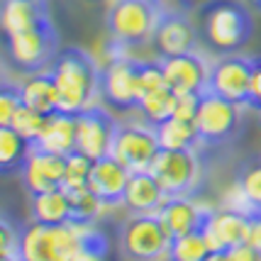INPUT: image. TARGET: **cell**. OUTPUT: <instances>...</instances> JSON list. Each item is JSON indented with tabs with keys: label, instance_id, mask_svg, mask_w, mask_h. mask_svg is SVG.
I'll list each match as a JSON object with an SVG mask.
<instances>
[{
	"label": "cell",
	"instance_id": "cell-1",
	"mask_svg": "<svg viewBox=\"0 0 261 261\" xmlns=\"http://www.w3.org/2000/svg\"><path fill=\"white\" fill-rule=\"evenodd\" d=\"M49 68L54 73L61 113L79 115L100 95V66L79 46H64Z\"/></svg>",
	"mask_w": 261,
	"mask_h": 261
},
{
	"label": "cell",
	"instance_id": "cell-2",
	"mask_svg": "<svg viewBox=\"0 0 261 261\" xmlns=\"http://www.w3.org/2000/svg\"><path fill=\"white\" fill-rule=\"evenodd\" d=\"M198 30L217 54H234L254 34L249 5L244 0H210L198 10Z\"/></svg>",
	"mask_w": 261,
	"mask_h": 261
},
{
	"label": "cell",
	"instance_id": "cell-3",
	"mask_svg": "<svg viewBox=\"0 0 261 261\" xmlns=\"http://www.w3.org/2000/svg\"><path fill=\"white\" fill-rule=\"evenodd\" d=\"M161 10L159 0H113L105 15V30L113 49L125 54L132 46L151 42Z\"/></svg>",
	"mask_w": 261,
	"mask_h": 261
},
{
	"label": "cell",
	"instance_id": "cell-4",
	"mask_svg": "<svg viewBox=\"0 0 261 261\" xmlns=\"http://www.w3.org/2000/svg\"><path fill=\"white\" fill-rule=\"evenodd\" d=\"M86 225H46L32 220L20 229L17 256L24 261H71L83 247Z\"/></svg>",
	"mask_w": 261,
	"mask_h": 261
},
{
	"label": "cell",
	"instance_id": "cell-5",
	"mask_svg": "<svg viewBox=\"0 0 261 261\" xmlns=\"http://www.w3.org/2000/svg\"><path fill=\"white\" fill-rule=\"evenodd\" d=\"M3 49H5V59L20 73L44 71L54 64L57 54L61 51L59 49V32L51 22V17H46L44 22L34 24L24 32L3 37Z\"/></svg>",
	"mask_w": 261,
	"mask_h": 261
},
{
	"label": "cell",
	"instance_id": "cell-6",
	"mask_svg": "<svg viewBox=\"0 0 261 261\" xmlns=\"http://www.w3.org/2000/svg\"><path fill=\"white\" fill-rule=\"evenodd\" d=\"M169 247L171 237L156 213L132 215L120 229V249L129 261H161Z\"/></svg>",
	"mask_w": 261,
	"mask_h": 261
},
{
	"label": "cell",
	"instance_id": "cell-7",
	"mask_svg": "<svg viewBox=\"0 0 261 261\" xmlns=\"http://www.w3.org/2000/svg\"><path fill=\"white\" fill-rule=\"evenodd\" d=\"M239 122H242V105L213 91H205L200 95V105H198L193 125L203 144H210V147L225 144L227 139L237 135Z\"/></svg>",
	"mask_w": 261,
	"mask_h": 261
},
{
	"label": "cell",
	"instance_id": "cell-8",
	"mask_svg": "<svg viewBox=\"0 0 261 261\" xmlns=\"http://www.w3.org/2000/svg\"><path fill=\"white\" fill-rule=\"evenodd\" d=\"M100 100L113 110H139V81H137V59L127 54L108 59L100 66Z\"/></svg>",
	"mask_w": 261,
	"mask_h": 261
},
{
	"label": "cell",
	"instance_id": "cell-9",
	"mask_svg": "<svg viewBox=\"0 0 261 261\" xmlns=\"http://www.w3.org/2000/svg\"><path fill=\"white\" fill-rule=\"evenodd\" d=\"M149 173L159 181L166 195H188L200 176L195 149H159Z\"/></svg>",
	"mask_w": 261,
	"mask_h": 261
},
{
	"label": "cell",
	"instance_id": "cell-10",
	"mask_svg": "<svg viewBox=\"0 0 261 261\" xmlns=\"http://www.w3.org/2000/svg\"><path fill=\"white\" fill-rule=\"evenodd\" d=\"M117 122L105 105L93 102L91 108L76 115V151L91 156L93 161L102 159L113 151V139Z\"/></svg>",
	"mask_w": 261,
	"mask_h": 261
},
{
	"label": "cell",
	"instance_id": "cell-11",
	"mask_svg": "<svg viewBox=\"0 0 261 261\" xmlns=\"http://www.w3.org/2000/svg\"><path fill=\"white\" fill-rule=\"evenodd\" d=\"M159 137H156V129L151 125H117L110 154L129 173H135V171H149L151 161L159 154Z\"/></svg>",
	"mask_w": 261,
	"mask_h": 261
},
{
	"label": "cell",
	"instance_id": "cell-12",
	"mask_svg": "<svg viewBox=\"0 0 261 261\" xmlns=\"http://www.w3.org/2000/svg\"><path fill=\"white\" fill-rule=\"evenodd\" d=\"M249 88H251V59L244 57H227L217 59L210 66L207 91L217 93L227 100L237 102L242 108L249 105Z\"/></svg>",
	"mask_w": 261,
	"mask_h": 261
},
{
	"label": "cell",
	"instance_id": "cell-13",
	"mask_svg": "<svg viewBox=\"0 0 261 261\" xmlns=\"http://www.w3.org/2000/svg\"><path fill=\"white\" fill-rule=\"evenodd\" d=\"M200 232L210 251H227L229 247H237L247 242L249 220L237 210L220 207V210H203Z\"/></svg>",
	"mask_w": 261,
	"mask_h": 261
},
{
	"label": "cell",
	"instance_id": "cell-14",
	"mask_svg": "<svg viewBox=\"0 0 261 261\" xmlns=\"http://www.w3.org/2000/svg\"><path fill=\"white\" fill-rule=\"evenodd\" d=\"M195 42H198V32L186 12L161 10L154 37H151V44L161 59L195 51Z\"/></svg>",
	"mask_w": 261,
	"mask_h": 261
},
{
	"label": "cell",
	"instance_id": "cell-15",
	"mask_svg": "<svg viewBox=\"0 0 261 261\" xmlns=\"http://www.w3.org/2000/svg\"><path fill=\"white\" fill-rule=\"evenodd\" d=\"M166 86L173 93H205L207 91V79H210V66L205 59L195 51L188 54H176V57L159 59Z\"/></svg>",
	"mask_w": 261,
	"mask_h": 261
},
{
	"label": "cell",
	"instance_id": "cell-16",
	"mask_svg": "<svg viewBox=\"0 0 261 261\" xmlns=\"http://www.w3.org/2000/svg\"><path fill=\"white\" fill-rule=\"evenodd\" d=\"M64 173H66V156L51 154V151L32 144V151H30V156H27L22 171H20V178L32 195L54 191V188H64Z\"/></svg>",
	"mask_w": 261,
	"mask_h": 261
},
{
	"label": "cell",
	"instance_id": "cell-17",
	"mask_svg": "<svg viewBox=\"0 0 261 261\" xmlns=\"http://www.w3.org/2000/svg\"><path fill=\"white\" fill-rule=\"evenodd\" d=\"M127 181H129V171L115 159L113 154H108V156H102V159L93 161L88 188L98 195V200L102 203V207L122 205Z\"/></svg>",
	"mask_w": 261,
	"mask_h": 261
},
{
	"label": "cell",
	"instance_id": "cell-18",
	"mask_svg": "<svg viewBox=\"0 0 261 261\" xmlns=\"http://www.w3.org/2000/svg\"><path fill=\"white\" fill-rule=\"evenodd\" d=\"M156 215H159L161 225L166 227L169 237L176 239L181 234H188V232L200 227L203 210L188 195H166V200L161 203Z\"/></svg>",
	"mask_w": 261,
	"mask_h": 261
},
{
	"label": "cell",
	"instance_id": "cell-19",
	"mask_svg": "<svg viewBox=\"0 0 261 261\" xmlns=\"http://www.w3.org/2000/svg\"><path fill=\"white\" fill-rule=\"evenodd\" d=\"M164 200H166V193H164V188L159 186V181H156L149 171H135V173H129L122 205H125L132 215L156 213Z\"/></svg>",
	"mask_w": 261,
	"mask_h": 261
},
{
	"label": "cell",
	"instance_id": "cell-20",
	"mask_svg": "<svg viewBox=\"0 0 261 261\" xmlns=\"http://www.w3.org/2000/svg\"><path fill=\"white\" fill-rule=\"evenodd\" d=\"M34 147L46 149L51 154H61V156L73 154L76 151V115L61 113V110L46 115L44 129L34 142Z\"/></svg>",
	"mask_w": 261,
	"mask_h": 261
},
{
	"label": "cell",
	"instance_id": "cell-21",
	"mask_svg": "<svg viewBox=\"0 0 261 261\" xmlns=\"http://www.w3.org/2000/svg\"><path fill=\"white\" fill-rule=\"evenodd\" d=\"M46 17H51L46 0H3V10H0L3 37L24 32L34 24L44 22Z\"/></svg>",
	"mask_w": 261,
	"mask_h": 261
},
{
	"label": "cell",
	"instance_id": "cell-22",
	"mask_svg": "<svg viewBox=\"0 0 261 261\" xmlns=\"http://www.w3.org/2000/svg\"><path fill=\"white\" fill-rule=\"evenodd\" d=\"M20 93H22L24 105L39 110L42 115H51L59 110L57 83H54L51 68L37 71V73H27V79L20 83Z\"/></svg>",
	"mask_w": 261,
	"mask_h": 261
},
{
	"label": "cell",
	"instance_id": "cell-23",
	"mask_svg": "<svg viewBox=\"0 0 261 261\" xmlns=\"http://www.w3.org/2000/svg\"><path fill=\"white\" fill-rule=\"evenodd\" d=\"M32 220L46 225H66L71 222V207L64 188L32 193Z\"/></svg>",
	"mask_w": 261,
	"mask_h": 261
},
{
	"label": "cell",
	"instance_id": "cell-24",
	"mask_svg": "<svg viewBox=\"0 0 261 261\" xmlns=\"http://www.w3.org/2000/svg\"><path fill=\"white\" fill-rule=\"evenodd\" d=\"M30 151H32V142L17 135L12 127H0V171H3V176L20 173Z\"/></svg>",
	"mask_w": 261,
	"mask_h": 261
},
{
	"label": "cell",
	"instance_id": "cell-25",
	"mask_svg": "<svg viewBox=\"0 0 261 261\" xmlns=\"http://www.w3.org/2000/svg\"><path fill=\"white\" fill-rule=\"evenodd\" d=\"M154 129H156L161 149H195L198 142H200L195 125L188 122V120L171 117V120L161 122V125L154 127Z\"/></svg>",
	"mask_w": 261,
	"mask_h": 261
},
{
	"label": "cell",
	"instance_id": "cell-26",
	"mask_svg": "<svg viewBox=\"0 0 261 261\" xmlns=\"http://www.w3.org/2000/svg\"><path fill=\"white\" fill-rule=\"evenodd\" d=\"M64 191H66L68 207H71V222L73 225H93L102 210V203L98 200V195L93 193L88 186L64 188Z\"/></svg>",
	"mask_w": 261,
	"mask_h": 261
},
{
	"label": "cell",
	"instance_id": "cell-27",
	"mask_svg": "<svg viewBox=\"0 0 261 261\" xmlns=\"http://www.w3.org/2000/svg\"><path fill=\"white\" fill-rule=\"evenodd\" d=\"M176 93L171 91L169 86L166 88H161L156 93H149L142 98L139 102V110L144 115V120H147L151 127H159L161 122H166L173 117V110H176Z\"/></svg>",
	"mask_w": 261,
	"mask_h": 261
},
{
	"label": "cell",
	"instance_id": "cell-28",
	"mask_svg": "<svg viewBox=\"0 0 261 261\" xmlns=\"http://www.w3.org/2000/svg\"><path fill=\"white\" fill-rule=\"evenodd\" d=\"M210 254V247L205 242L200 227L188 232V234H181V237L171 239L169 247V261H205Z\"/></svg>",
	"mask_w": 261,
	"mask_h": 261
},
{
	"label": "cell",
	"instance_id": "cell-29",
	"mask_svg": "<svg viewBox=\"0 0 261 261\" xmlns=\"http://www.w3.org/2000/svg\"><path fill=\"white\" fill-rule=\"evenodd\" d=\"M44 122H46V115H42L39 110H34V108H27L22 105L17 115L12 117L10 127L17 132V135H22L27 142H37L39 135H42V129H44Z\"/></svg>",
	"mask_w": 261,
	"mask_h": 261
},
{
	"label": "cell",
	"instance_id": "cell-30",
	"mask_svg": "<svg viewBox=\"0 0 261 261\" xmlns=\"http://www.w3.org/2000/svg\"><path fill=\"white\" fill-rule=\"evenodd\" d=\"M237 186L247 195L254 210H261V161L242 166L237 173Z\"/></svg>",
	"mask_w": 261,
	"mask_h": 261
},
{
	"label": "cell",
	"instance_id": "cell-31",
	"mask_svg": "<svg viewBox=\"0 0 261 261\" xmlns=\"http://www.w3.org/2000/svg\"><path fill=\"white\" fill-rule=\"evenodd\" d=\"M137 81H139V95L142 98L149 93L166 88V76H164L161 61H137Z\"/></svg>",
	"mask_w": 261,
	"mask_h": 261
},
{
	"label": "cell",
	"instance_id": "cell-32",
	"mask_svg": "<svg viewBox=\"0 0 261 261\" xmlns=\"http://www.w3.org/2000/svg\"><path fill=\"white\" fill-rule=\"evenodd\" d=\"M93 169V159L73 151L66 156V173H64V188H79V186H88Z\"/></svg>",
	"mask_w": 261,
	"mask_h": 261
},
{
	"label": "cell",
	"instance_id": "cell-33",
	"mask_svg": "<svg viewBox=\"0 0 261 261\" xmlns=\"http://www.w3.org/2000/svg\"><path fill=\"white\" fill-rule=\"evenodd\" d=\"M22 93H20V83H10L3 81V91H0V127H10L12 117L22 108Z\"/></svg>",
	"mask_w": 261,
	"mask_h": 261
},
{
	"label": "cell",
	"instance_id": "cell-34",
	"mask_svg": "<svg viewBox=\"0 0 261 261\" xmlns=\"http://www.w3.org/2000/svg\"><path fill=\"white\" fill-rule=\"evenodd\" d=\"M17 247H20V229L12 227L8 215H3V225H0V256H17Z\"/></svg>",
	"mask_w": 261,
	"mask_h": 261
},
{
	"label": "cell",
	"instance_id": "cell-35",
	"mask_svg": "<svg viewBox=\"0 0 261 261\" xmlns=\"http://www.w3.org/2000/svg\"><path fill=\"white\" fill-rule=\"evenodd\" d=\"M176 95H178V93H176ZM200 95H203V93H181V95L176 98V110H173V117L193 122L195 115H198Z\"/></svg>",
	"mask_w": 261,
	"mask_h": 261
},
{
	"label": "cell",
	"instance_id": "cell-36",
	"mask_svg": "<svg viewBox=\"0 0 261 261\" xmlns=\"http://www.w3.org/2000/svg\"><path fill=\"white\" fill-rule=\"evenodd\" d=\"M259 110L261 108V54L251 59V88H249V105Z\"/></svg>",
	"mask_w": 261,
	"mask_h": 261
},
{
	"label": "cell",
	"instance_id": "cell-37",
	"mask_svg": "<svg viewBox=\"0 0 261 261\" xmlns=\"http://www.w3.org/2000/svg\"><path fill=\"white\" fill-rule=\"evenodd\" d=\"M249 220V232H247V244L261 254V210H254L247 215Z\"/></svg>",
	"mask_w": 261,
	"mask_h": 261
},
{
	"label": "cell",
	"instance_id": "cell-38",
	"mask_svg": "<svg viewBox=\"0 0 261 261\" xmlns=\"http://www.w3.org/2000/svg\"><path fill=\"white\" fill-rule=\"evenodd\" d=\"M227 256H229V261H261V254L254 247H249L247 242L237 244V247H229Z\"/></svg>",
	"mask_w": 261,
	"mask_h": 261
},
{
	"label": "cell",
	"instance_id": "cell-39",
	"mask_svg": "<svg viewBox=\"0 0 261 261\" xmlns=\"http://www.w3.org/2000/svg\"><path fill=\"white\" fill-rule=\"evenodd\" d=\"M108 254H100V251H93V249H81L76 256L71 261H105Z\"/></svg>",
	"mask_w": 261,
	"mask_h": 261
},
{
	"label": "cell",
	"instance_id": "cell-40",
	"mask_svg": "<svg viewBox=\"0 0 261 261\" xmlns=\"http://www.w3.org/2000/svg\"><path fill=\"white\" fill-rule=\"evenodd\" d=\"M183 10H200L203 5H207L210 0H176Z\"/></svg>",
	"mask_w": 261,
	"mask_h": 261
},
{
	"label": "cell",
	"instance_id": "cell-41",
	"mask_svg": "<svg viewBox=\"0 0 261 261\" xmlns=\"http://www.w3.org/2000/svg\"><path fill=\"white\" fill-rule=\"evenodd\" d=\"M205 261H229V256H227V251H210Z\"/></svg>",
	"mask_w": 261,
	"mask_h": 261
},
{
	"label": "cell",
	"instance_id": "cell-42",
	"mask_svg": "<svg viewBox=\"0 0 261 261\" xmlns=\"http://www.w3.org/2000/svg\"><path fill=\"white\" fill-rule=\"evenodd\" d=\"M247 5H249L251 10H256V12H261V0H244Z\"/></svg>",
	"mask_w": 261,
	"mask_h": 261
},
{
	"label": "cell",
	"instance_id": "cell-43",
	"mask_svg": "<svg viewBox=\"0 0 261 261\" xmlns=\"http://www.w3.org/2000/svg\"><path fill=\"white\" fill-rule=\"evenodd\" d=\"M0 261H24V259H20V256H0Z\"/></svg>",
	"mask_w": 261,
	"mask_h": 261
},
{
	"label": "cell",
	"instance_id": "cell-44",
	"mask_svg": "<svg viewBox=\"0 0 261 261\" xmlns=\"http://www.w3.org/2000/svg\"><path fill=\"white\" fill-rule=\"evenodd\" d=\"M256 113H259V122H261V108H259V110H256Z\"/></svg>",
	"mask_w": 261,
	"mask_h": 261
}]
</instances>
